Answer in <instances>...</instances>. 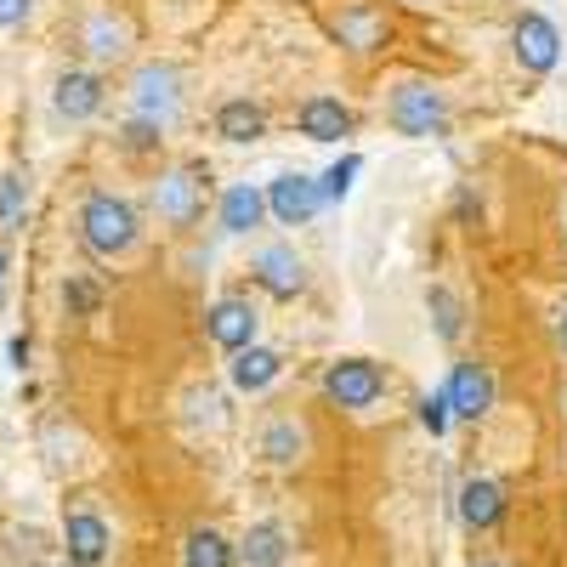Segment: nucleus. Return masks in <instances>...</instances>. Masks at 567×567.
<instances>
[{
  "label": "nucleus",
  "instance_id": "1",
  "mask_svg": "<svg viewBox=\"0 0 567 567\" xmlns=\"http://www.w3.org/2000/svg\"><path fill=\"white\" fill-rule=\"evenodd\" d=\"M136 239H142V210L125 194H109V187L85 194V205H80V245L91 256L114 261V256L136 250Z\"/></svg>",
  "mask_w": 567,
  "mask_h": 567
},
{
  "label": "nucleus",
  "instance_id": "2",
  "mask_svg": "<svg viewBox=\"0 0 567 567\" xmlns=\"http://www.w3.org/2000/svg\"><path fill=\"white\" fill-rule=\"evenodd\" d=\"M182 97H187V80L176 63H142L131 74V120L154 125V131H171L176 114H182Z\"/></svg>",
  "mask_w": 567,
  "mask_h": 567
},
{
  "label": "nucleus",
  "instance_id": "3",
  "mask_svg": "<svg viewBox=\"0 0 567 567\" xmlns=\"http://www.w3.org/2000/svg\"><path fill=\"white\" fill-rule=\"evenodd\" d=\"M386 125L398 136H414V142L443 136L449 131V97L437 85H425V80H403V85H392V97H386Z\"/></svg>",
  "mask_w": 567,
  "mask_h": 567
},
{
  "label": "nucleus",
  "instance_id": "4",
  "mask_svg": "<svg viewBox=\"0 0 567 567\" xmlns=\"http://www.w3.org/2000/svg\"><path fill=\"white\" fill-rule=\"evenodd\" d=\"M205 182H210L205 165H171V171H159V182L148 187V199H154L159 221H171V227H194L199 210H205Z\"/></svg>",
  "mask_w": 567,
  "mask_h": 567
},
{
  "label": "nucleus",
  "instance_id": "5",
  "mask_svg": "<svg viewBox=\"0 0 567 567\" xmlns=\"http://www.w3.org/2000/svg\"><path fill=\"white\" fill-rule=\"evenodd\" d=\"M386 392V369L374 358H336L323 369V398L341 409H374Z\"/></svg>",
  "mask_w": 567,
  "mask_h": 567
},
{
  "label": "nucleus",
  "instance_id": "6",
  "mask_svg": "<svg viewBox=\"0 0 567 567\" xmlns=\"http://www.w3.org/2000/svg\"><path fill=\"white\" fill-rule=\"evenodd\" d=\"M261 199H267V216H272L278 227H307V221L323 210V187H318V176H307V171H278V176L261 187Z\"/></svg>",
  "mask_w": 567,
  "mask_h": 567
},
{
  "label": "nucleus",
  "instance_id": "7",
  "mask_svg": "<svg viewBox=\"0 0 567 567\" xmlns=\"http://www.w3.org/2000/svg\"><path fill=\"white\" fill-rule=\"evenodd\" d=\"M250 278H256V290L272 296V301H296L307 290V256L296 245H261L250 256Z\"/></svg>",
  "mask_w": 567,
  "mask_h": 567
},
{
  "label": "nucleus",
  "instance_id": "8",
  "mask_svg": "<svg viewBox=\"0 0 567 567\" xmlns=\"http://www.w3.org/2000/svg\"><path fill=\"white\" fill-rule=\"evenodd\" d=\"M256 329H261V312L250 296H216L205 307V341L221 347V352H245L256 347Z\"/></svg>",
  "mask_w": 567,
  "mask_h": 567
},
{
  "label": "nucleus",
  "instance_id": "9",
  "mask_svg": "<svg viewBox=\"0 0 567 567\" xmlns=\"http://www.w3.org/2000/svg\"><path fill=\"white\" fill-rule=\"evenodd\" d=\"M443 392H449V414H454V420H483V414L494 409V398H499V381H494L488 363L460 358V363L449 369Z\"/></svg>",
  "mask_w": 567,
  "mask_h": 567
},
{
  "label": "nucleus",
  "instance_id": "10",
  "mask_svg": "<svg viewBox=\"0 0 567 567\" xmlns=\"http://www.w3.org/2000/svg\"><path fill=\"white\" fill-rule=\"evenodd\" d=\"M511 52H516V63H523L528 74H550L561 63V29L545 12H523L516 29H511Z\"/></svg>",
  "mask_w": 567,
  "mask_h": 567
},
{
  "label": "nucleus",
  "instance_id": "11",
  "mask_svg": "<svg viewBox=\"0 0 567 567\" xmlns=\"http://www.w3.org/2000/svg\"><path fill=\"white\" fill-rule=\"evenodd\" d=\"M103 80L91 74V69H63L58 80H52V109H58V120H69V125H85V120H97L103 114Z\"/></svg>",
  "mask_w": 567,
  "mask_h": 567
},
{
  "label": "nucleus",
  "instance_id": "12",
  "mask_svg": "<svg viewBox=\"0 0 567 567\" xmlns=\"http://www.w3.org/2000/svg\"><path fill=\"white\" fill-rule=\"evenodd\" d=\"M296 131L307 136V142H347V136H358V114L341 103V97H307L301 109H296Z\"/></svg>",
  "mask_w": 567,
  "mask_h": 567
},
{
  "label": "nucleus",
  "instance_id": "13",
  "mask_svg": "<svg viewBox=\"0 0 567 567\" xmlns=\"http://www.w3.org/2000/svg\"><path fill=\"white\" fill-rule=\"evenodd\" d=\"M109 545H114V534L97 511H69L63 516V550H69L74 567H97L109 556Z\"/></svg>",
  "mask_w": 567,
  "mask_h": 567
},
{
  "label": "nucleus",
  "instance_id": "14",
  "mask_svg": "<svg viewBox=\"0 0 567 567\" xmlns=\"http://www.w3.org/2000/svg\"><path fill=\"white\" fill-rule=\"evenodd\" d=\"M267 216V199L256 182H227L221 187V205H216V227L227 233V239H245V233H256Z\"/></svg>",
  "mask_w": 567,
  "mask_h": 567
},
{
  "label": "nucleus",
  "instance_id": "15",
  "mask_svg": "<svg viewBox=\"0 0 567 567\" xmlns=\"http://www.w3.org/2000/svg\"><path fill=\"white\" fill-rule=\"evenodd\" d=\"M499 516H505V483H494V477H465L460 483V523L471 534H488Z\"/></svg>",
  "mask_w": 567,
  "mask_h": 567
},
{
  "label": "nucleus",
  "instance_id": "16",
  "mask_svg": "<svg viewBox=\"0 0 567 567\" xmlns=\"http://www.w3.org/2000/svg\"><path fill=\"white\" fill-rule=\"evenodd\" d=\"M216 136L233 142V148H250V142L267 136V109L250 103V97H227V103L216 109Z\"/></svg>",
  "mask_w": 567,
  "mask_h": 567
},
{
  "label": "nucleus",
  "instance_id": "17",
  "mask_svg": "<svg viewBox=\"0 0 567 567\" xmlns=\"http://www.w3.org/2000/svg\"><path fill=\"white\" fill-rule=\"evenodd\" d=\"M80 45H85L97 63H120V58L131 52V23L114 18V12H91V18L80 23Z\"/></svg>",
  "mask_w": 567,
  "mask_h": 567
},
{
  "label": "nucleus",
  "instance_id": "18",
  "mask_svg": "<svg viewBox=\"0 0 567 567\" xmlns=\"http://www.w3.org/2000/svg\"><path fill=\"white\" fill-rule=\"evenodd\" d=\"M278 374H284V358H278L272 347H261V341H256V347H245V352H233V363H227V381L239 386V392H250V398H256V392H267V386L278 381Z\"/></svg>",
  "mask_w": 567,
  "mask_h": 567
},
{
  "label": "nucleus",
  "instance_id": "19",
  "mask_svg": "<svg viewBox=\"0 0 567 567\" xmlns=\"http://www.w3.org/2000/svg\"><path fill=\"white\" fill-rule=\"evenodd\" d=\"M336 34H341V45H347V52H374V45L386 40V18L358 0V7H347V12L336 18Z\"/></svg>",
  "mask_w": 567,
  "mask_h": 567
},
{
  "label": "nucleus",
  "instance_id": "20",
  "mask_svg": "<svg viewBox=\"0 0 567 567\" xmlns=\"http://www.w3.org/2000/svg\"><path fill=\"white\" fill-rule=\"evenodd\" d=\"M239 556H245L250 567H284V561H290V534H284V523H256V528L245 534Z\"/></svg>",
  "mask_w": 567,
  "mask_h": 567
},
{
  "label": "nucleus",
  "instance_id": "21",
  "mask_svg": "<svg viewBox=\"0 0 567 567\" xmlns=\"http://www.w3.org/2000/svg\"><path fill=\"white\" fill-rule=\"evenodd\" d=\"M233 550L227 545V534H216V528H194L182 539V567H233Z\"/></svg>",
  "mask_w": 567,
  "mask_h": 567
},
{
  "label": "nucleus",
  "instance_id": "22",
  "mask_svg": "<svg viewBox=\"0 0 567 567\" xmlns=\"http://www.w3.org/2000/svg\"><path fill=\"white\" fill-rule=\"evenodd\" d=\"M301 449H307V432L290 420V414H278V420H267V432H261V454L272 460V465H296L301 460Z\"/></svg>",
  "mask_w": 567,
  "mask_h": 567
},
{
  "label": "nucleus",
  "instance_id": "23",
  "mask_svg": "<svg viewBox=\"0 0 567 567\" xmlns=\"http://www.w3.org/2000/svg\"><path fill=\"white\" fill-rule=\"evenodd\" d=\"M425 312H432L437 341H460V329H465V307H460V296L449 290V284H432V290H425Z\"/></svg>",
  "mask_w": 567,
  "mask_h": 567
},
{
  "label": "nucleus",
  "instance_id": "24",
  "mask_svg": "<svg viewBox=\"0 0 567 567\" xmlns=\"http://www.w3.org/2000/svg\"><path fill=\"white\" fill-rule=\"evenodd\" d=\"M358 176H363V154H341L336 165H329L323 176H318V187H323V205H341L352 187H358Z\"/></svg>",
  "mask_w": 567,
  "mask_h": 567
},
{
  "label": "nucleus",
  "instance_id": "25",
  "mask_svg": "<svg viewBox=\"0 0 567 567\" xmlns=\"http://www.w3.org/2000/svg\"><path fill=\"white\" fill-rule=\"evenodd\" d=\"M23 210H29V176L7 171V176H0V227H18Z\"/></svg>",
  "mask_w": 567,
  "mask_h": 567
},
{
  "label": "nucleus",
  "instance_id": "26",
  "mask_svg": "<svg viewBox=\"0 0 567 567\" xmlns=\"http://www.w3.org/2000/svg\"><path fill=\"white\" fill-rule=\"evenodd\" d=\"M449 420H454V414H449V392H443V386L420 398V425H425L432 437H443V432H449Z\"/></svg>",
  "mask_w": 567,
  "mask_h": 567
},
{
  "label": "nucleus",
  "instance_id": "27",
  "mask_svg": "<svg viewBox=\"0 0 567 567\" xmlns=\"http://www.w3.org/2000/svg\"><path fill=\"white\" fill-rule=\"evenodd\" d=\"M63 301H69L74 312H91V307H97V290H91V284H80V278H69V284H63Z\"/></svg>",
  "mask_w": 567,
  "mask_h": 567
},
{
  "label": "nucleus",
  "instance_id": "28",
  "mask_svg": "<svg viewBox=\"0 0 567 567\" xmlns=\"http://www.w3.org/2000/svg\"><path fill=\"white\" fill-rule=\"evenodd\" d=\"M29 12H34V0H0V29L29 23Z\"/></svg>",
  "mask_w": 567,
  "mask_h": 567
},
{
  "label": "nucleus",
  "instance_id": "29",
  "mask_svg": "<svg viewBox=\"0 0 567 567\" xmlns=\"http://www.w3.org/2000/svg\"><path fill=\"white\" fill-rule=\"evenodd\" d=\"M556 341H561V352H567V307L556 312Z\"/></svg>",
  "mask_w": 567,
  "mask_h": 567
},
{
  "label": "nucleus",
  "instance_id": "30",
  "mask_svg": "<svg viewBox=\"0 0 567 567\" xmlns=\"http://www.w3.org/2000/svg\"><path fill=\"white\" fill-rule=\"evenodd\" d=\"M7 272H12V256H7V245H0V284H7Z\"/></svg>",
  "mask_w": 567,
  "mask_h": 567
},
{
  "label": "nucleus",
  "instance_id": "31",
  "mask_svg": "<svg viewBox=\"0 0 567 567\" xmlns=\"http://www.w3.org/2000/svg\"><path fill=\"white\" fill-rule=\"evenodd\" d=\"M471 567H505V561H471Z\"/></svg>",
  "mask_w": 567,
  "mask_h": 567
},
{
  "label": "nucleus",
  "instance_id": "32",
  "mask_svg": "<svg viewBox=\"0 0 567 567\" xmlns=\"http://www.w3.org/2000/svg\"><path fill=\"white\" fill-rule=\"evenodd\" d=\"M561 409H567V392H561Z\"/></svg>",
  "mask_w": 567,
  "mask_h": 567
}]
</instances>
